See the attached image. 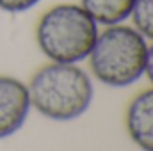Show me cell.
I'll return each mask as SVG.
<instances>
[{"label": "cell", "instance_id": "5b68a950", "mask_svg": "<svg viewBox=\"0 0 153 151\" xmlns=\"http://www.w3.org/2000/svg\"><path fill=\"white\" fill-rule=\"evenodd\" d=\"M126 128L143 151H153V89L141 93L128 107Z\"/></svg>", "mask_w": 153, "mask_h": 151}, {"label": "cell", "instance_id": "6da1fadb", "mask_svg": "<svg viewBox=\"0 0 153 151\" xmlns=\"http://www.w3.org/2000/svg\"><path fill=\"white\" fill-rule=\"evenodd\" d=\"M30 107L53 121H71L91 107L93 82L76 64L52 62L43 66L27 85Z\"/></svg>", "mask_w": 153, "mask_h": 151}, {"label": "cell", "instance_id": "7a4b0ae2", "mask_svg": "<svg viewBox=\"0 0 153 151\" xmlns=\"http://www.w3.org/2000/svg\"><path fill=\"white\" fill-rule=\"evenodd\" d=\"M93 75L111 87H126L137 82L146 71L148 43L135 29L111 25L98 32L89 53Z\"/></svg>", "mask_w": 153, "mask_h": 151}, {"label": "cell", "instance_id": "9c48e42d", "mask_svg": "<svg viewBox=\"0 0 153 151\" xmlns=\"http://www.w3.org/2000/svg\"><path fill=\"white\" fill-rule=\"evenodd\" d=\"M144 73H148V78L153 84V44L148 46V59H146V71Z\"/></svg>", "mask_w": 153, "mask_h": 151}, {"label": "cell", "instance_id": "ba28073f", "mask_svg": "<svg viewBox=\"0 0 153 151\" xmlns=\"http://www.w3.org/2000/svg\"><path fill=\"white\" fill-rule=\"evenodd\" d=\"M41 0H0V9L5 13H25L29 9H32L34 5H38Z\"/></svg>", "mask_w": 153, "mask_h": 151}, {"label": "cell", "instance_id": "3957f363", "mask_svg": "<svg viewBox=\"0 0 153 151\" xmlns=\"http://www.w3.org/2000/svg\"><path fill=\"white\" fill-rule=\"evenodd\" d=\"M98 36V23L82 5L61 4L43 14L36 29L41 52L52 62L76 64L89 57Z\"/></svg>", "mask_w": 153, "mask_h": 151}, {"label": "cell", "instance_id": "8992f818", "mask_svg": "<svg viewBox=\"0 0 153 151\" xmlns=\"http://www.w3.org/2000/svg\"><path fill=\"white\" fill-rule=\"evenodd\" d=\"M135 0H80V5L85 13L105 27L123 23L130 18Z\"/></svg>", "mask_w": 153, "mask_h": 151}, {"label": "cell", "instance_id": "277c9868", "mask_svg": "<svg viewBox=\"0 0 153 151\" xmlns=\"http://www.w3.org/2000/svg\"><path fill=\"white\" fill-rule=\"evenodd\" d=\"M30 112V96L23 82L0 76V139L16 133Z\"/></svg>", "mask_w": 153, "mask_h": 151}, {"label": "cell", "instance_id": "52a82bcc", "mask_svg": "<svg viewBox=\"0 0 153 151\" xmlns=\"http://www.w3.org/2000/svg\"><path fill=\"white\" fill-rule=\"evenodd\" d=\"M130 16L134 18V27L153 41V0H135Z\"/></svg>", "mask_w": 153, "mask_h": 151}]
</instances>
